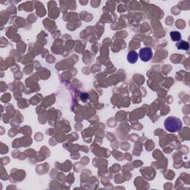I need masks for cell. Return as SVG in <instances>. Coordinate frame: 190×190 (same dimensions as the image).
Segmentation results:
<instances>
[{
    "instance_id": "cell-1",
    "label": "cell",
    "mask_w": 190,
    "mask_h": 190,
    "mask_svg": "<svg viewBox=\"0 0 190 190\" xmlns=\"http://www.w3.org/2000/svg\"><path fill=\"white\" fill-rule=\"evenodd\" d=\"M164 127L169 132H177L182 129L183 124L181 120L176 117H167L164 121Z\"/></svg>"
},
{
    "instance_id": "cell-2",
    "label": "cell",
    "mask_w": 190,
    "mask_h": 190,
    "mask_svg": "<svg viewBox=\"0 0 190 190\" xmlns=\"http://www.w3.org/2000/svg\"><path fill=\"white\" fill-rule=\"evenodd\" d=\"M138 56L141 58V60L143 62H148L153 57V52L152 48L145 47L141 48L140 50L139 53H138Z\"/></svg>"
},
{
    "instance_id": "cell-3",
    "label": "cell",
    "mask_w": 190,
    "mask_h": 190,
    "mask_svg": "<svg viewBox=\"0 0 190 190\" xmlns=\"http://www.w3.org/2000/svg\"><path fill=\"white\" fill-rule=\"evenodd\" d=\"M138 53L134 51H129L127 55V60L129 63L134 64L138 60Z\"/></svg>"
},
{
    "instance_id": "cell-4",
    "label": "cell",
    "mask_w": 190,
    "mask_h": 190,
    "mask_svg": "<svg viewBox=\"0 0 190 190\" xmlns=\"http://www.w3.org/2000/svg\"><path fill=\"white\" fill-rule=\"evenodd\" d=\"M176 47L177 49L183 50V51H188L189 49V42L184 40H180L178 42H176Z\"/></svg>"
},
{
    "instance_id": "cell-5",
    "label": "cell",
    "mask_w": 190,
    "mask_h": 190,
    "mask_svg": "<svg viewBox=\"0 0 190 190\" xmlns=\"http://www.w3.org/2000/svg\"><path fill=\"white\" fill-rule=\"evenodd\" d=\"M170 37L174 42H178L181 39V34L178 31L170 32Z\"/></svg>"
},
{
    "instance_id": "cell-6",
    "label": "cell",
    "mask_w": 190,
    "mask_h": 190,
    "mask_svg": "<svg viewBox=\"0 0 190 190\" xmlns=\"http://www.w3.org/2000/svg\"><path fill=\"white\" fill-rule=\"evenodd\" d=\"M88 97H89V96H88V94H86V93H82V94H81L80 95L81 100L84 102H86V100L88 99Z\"/></svg>"
}]
</instances>
